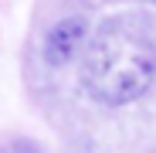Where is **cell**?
<instances>
[{
	"label": "cell",
	"instance_id": "1",
	"mask_svg": "<svg viewBox=\"0 0 156 153\" xmlns=\"http://www.w3.org/2000/svg\"><path fill=\"white\" fill-rule=\"evenodd\" d=\"M82 51V85L102 106H133L156 82V48L129 24L98 27Z\"/></svg>",
	"mask_w": 156,
	"mask_h": 153
},
{
	"label": "cell",
	"instance_id": "2",
	"mask_svg": "<svg viewBox=\"0 0 156 153\" xmlns=\"http://www.w3.org/2000/svg\"><path fill=\"white\" fill-rule=\"evenodd\" d=\"M88 20L82 17V14H68V17H61V20H55L48 27V34H44V44H41V58H44V65H51V68H65L68 61H75V55L85 48V41H88Z\"/></svg>",
	"mask_w": 156,
	"mask_h": 153
},
{
	"label": "cell",
	"instance_id": "3",
	"mask_svg": "<svg viewBox=\"0 0 156 153\" xmlns=\"http://www.w3.org/2000/svg\"><path fill=\"white\" fill-rule=\"evenodd\" d=\"M153 4H156V0H153Z\"/></svg>",
	"mask_w": 156,
	"mask_h": 153
}]
</instances>
